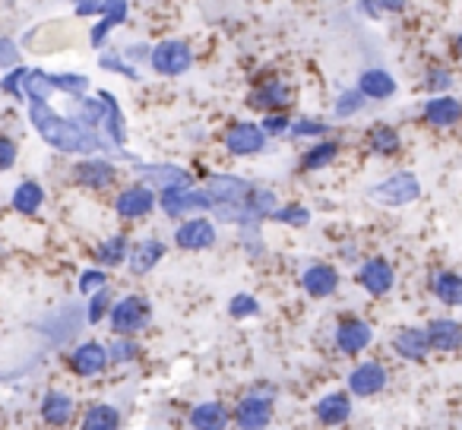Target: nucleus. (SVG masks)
<instances>
[{
	"label": "nucleus",
	"instance_id": "obj_1",
	"mask_svg": "<svg viewBox=\"0 0 462 430\" xmlns=\"http://www.w3.org/2000/svg\"><path fill=\"white\" fill-rule=\"evenodd\" d=\"M26 117L32 124V130L39 133V140L45 146L58 149L64 155H108V152H117L108 140H105L98 130H89L83 127L79 121L73 117L60 114L54 111L51 102H32L26 105Z\"/></svg>",
	"mask_w": 462,
	"mask_h": 430
},
{
	"label": "nucleus",
	"instance_id": "obj_2",
	"mask_svg": "<svg viewBox=\"0 0 462 430\" xmlns=\"http://www.w3.org/2000/svg\"><path fill=\"white\" fill-rule=\"evenodd\" d=\"M418 197H421V180L415 171H396L367 187V199L383 206V209H402V206L415 203Z\"/></svg>",
	"mask_w": 462,
	"mask_h": 430
},
{
	"label": "nucleus",
	"instance_id": "obj_3",
	"mask_svg": "<svg viewBox=\"0 0 462 430\" xmlns=\"http://www.w3.org/2000/svg\"><path fill=\"white\" fill-rule=\"evenodd\" d=\"M197 64V54H193L190 41L184 39H162L152 45V58H149V67H152L155 77L165 79H178L184 73L193 70Z\"/></svg>",
	"mask_w": 462,
	"mask_h": 430
},
{
	"label": "nucleus",
	"instance_id": "obj_4",
	"mask_svg": "<svg viewBox=\"0 0 462 430\" xmlns=\"http://www.w3.org/2000/svg\"><path fill=\"white\" fill-rule=\"evenodd\" d=\"M159 212L165 219H190V215H206L212 212V197L206 187H178V190L159 193Z\"/></svg>",
	"mask_w": 462,
	"mask_h": 430
},
{
	"label": "nucleus",
	"instance_id": "obj_5",
	"mask_svg": "<svg viewBox=\"0 0 462 430\" xmlns=\"http://www.w3.org/2000/svg\"><path fill=\"white\" fill-rule=\"evenodd\" d=\"M295 102V89L289 86V79L270 73V77L254 79L251 92H247V108L257 114H270V111H289Z\"/></svg>",
	"mask_w": 462,
	"mask_h": 430
},
{
	"label": "nucleus",
	"instance_id": "obj_6",
	"mask_svg": "<svg viewBox=\"0 0 462 430\" xmlns=\"http://www.w3.org/2000/svg\"><path fill=\"white\" fill-rule=\"evenodd\" d=\"M152 320V304L143 295H124L115 297V307L108 314V326L115 335H136Z\"/></svg>",
	"mask_w": 462,
	"mask_h": 430
},
{
	"label": "nucleus",
	"instance_id": "obj_7",
	"mask_svg": "<svg viewBox=\"0 0 462 430\" xmlns=\"http://www.w3.org/2000/svg\"><path fill=\"white\" fill-rule=\"evenodd\" d=\"M222 146L231 159H257L270 146V136L260 127V121H235L222 133Z\"/></svg>",
	"mask_w": 462,
	"mask_h": 430
},
{
	"label": "nucleus",
	"instance_id": "obj_8",
	"mask_svg": "<svg viewBox=\"0 0 462 430\" xmlns=\"http://www.w3.org/2000/svg\"><path fill=\"white\" fill-rule=\"evenodd\" d=\"M218 241V222L206 219V215H190V219L178 222L174 228V247L187 253L212 251Z\"/></svg>",
	"mask_w": 462,
	"mask_h": 430
},
{
	"label": "nucleus",
	"instance_id": "obj_9",
	"mask_svg": "<svg viewBox=\"0 0 462 430\" xmlns=\"http://www.w3.org/2000/svg\"><path fill=\"white\" fill-rule=\"evenodd\" d=\"M155 209H159V193L149 184H143V180L140 184H127L115 197V212L124 222H140L146 215H152Z\"/></svg>",
	"mask_w": 462,
	"mask_h": 430
},
{
	"label": "nucleus",
	"instance_id": "obj_10",
	"mask_svg": "<svg viewBox=\"0 0 462 430\" xmlns=\"http://www.w3.org/2000/svg\"><path fill=\"white\" fill-rule=\"evenodd\" d=\"M136 168V178L143 184H149L155 193L162 190H178V187H197L193 184V174L180 165H171V161H134Z\"/></svg>",
	"mask_w": 462,
	"mask_h": 430
},
{
	"label": "nucleus",
	"instance_id": "obj_11",
	"mask_svg": "<svg viewBox=\"0 0 462 430\" xmlns=\"http://www.w3.org/2000/svg\"><path fill=\"white\" fill-rule=\"evenodd\" d=\"M70 180L79 187H86V190H108V187H115L117 180V165L111 159H105V155H86V159L73 161L70 168Z\"/></svg>",
	"mask_w": 462,
	"mask_h": 430
},
{
	"label": "nucleus",
	"instance_id": "obj_12",
	"mask_svg": "<svg viewBox=\"0 0 462 430\" xmlns=\"http://www.w3.org/2000/svg\"><path fill=\"white\" fill-rule=\"evenodd\" d=\"M235 424L238 430H266L273 421V392L270 389H254L235 405Z\"/></svg>",
	"mask_w": 462,
	"mask_h": 430
},
{
	"label": "nucleus",
	"instance_id": "obj_13",
	"mask_svg": "<svg viewBox=\"0 0 462 430\" xmlns=\"http://www.w3.org/2000/svg\"><path fill=\"white\" fill-rule=\"evenodd\" d=\"M346 386H348V392H352L355 398L380 396V392L390 386V371H386L380 361H361V364L352 367Z\"/></svg>",
	"mask_w": 462,
	"mask_h": 430
},
{
	"label": "nucleus",
	"instance_id": "obj_14",
	"mask_svg": "<svg viewBox=\"0 0 462 430\" xmlns=\"http://www.w3.org/2000/svg\"><path fill=\"white\" fill-rule=\"evenodd\" d=\"M333 339H336V348H339L346 358H358V354H365L367 348L374 345V326L367 320H361V316H346V320H339V326H336Z\"/></svg>",
	"mask_w": 462,
	"mask_h": 430
},
{
	"label": "nucleus",
	"instance_id": "obj_15",
	"mask_svg": "<svg viewBox=\"0 0 462 430\" xmlns=\"http://www.w3.org/2000/svg\"><path fill=\"white\" fill-rule=\"evenodd\" d=\"M358 285L367 291L371 297H386L396 288V270L386 257H367L358 266Z\"/></svg>",
	"mask_w": 462,
	"mask_h": 430
},
{
	"label": "nucleus",
	"instance_id": "obj_16",
	"mask_svg": "<svg viewBox=\"0 0 462 430\" xmlns=\"http://www.w3.org/2000/svg\"><path fill=\"white\" fill-rule=\"evenodd\" d=\"M298 282H301V291L308 297H314V301H327V297H333L336 291H339V270H336L333 263H310L301 270V276H298Z\"/></svg>",
	"mask_w": 462,
	"mask_h": 430
},
{
	"label": "nucleus",
	"instance_id": "obj_17",
	"mask_svg": "<svg viewBox=\"0 0 462 430\" xmlns=\"http://www.w3.org/2000/svg\"><path fill=\"white\" fill-rule=\"evenodd\" d=\"M108 364H111L108 345H102V342H96V339L79 342L70 352V358H67V367H70L77 377H98V373L108 371Z\"/></svg>",
	"mask_w": 462,
	"mask_h": 430
},
{
	"label": "nucleus",
	"instance_id": "obj_18",
	"mask_svg": "<svg viewBox=\"0 0 462 430\" xmlns=\"http://www.w3.org/2000/svg\"><path fill=\"white\" fill-rule=\"evenodd\" d=\"M421 121L434 130H449L462 124V102L447 92V96H428L421 102Z\"/></svg>",
	"mask_w": 462,
	"mask_h": 430
},
{
	"label": "nucleus",
	"instance_id": "obj_19",
	"mask_svg": "<svg viewBox=\"0 0 462 430\" xmlns=\"http://www.w3.org/2000/svg\"><path fill=\"white\" fill-rule=\"evenodd\" d=\"M254 187L257 184H251V180L241 178V174H228V171L209 174V180H206V190H209V197H212V206L216 203H247Z\"/></svg>",
	"mask_w": 462,
	"mask_h": 430
},
{
	"label": "nucleus",
	"instance_id": "obj_20",
	"mask_svg": "<svg viewBox=\"0 0 462 430\" xmlns=\"http://www.w3.org/2000/svg\"><path fill=\"white\" fill-rule=\"evenodd\" d=\"M393 352H396V358L409 361V364H421V361H428V354L434 352V348H430V339H428V329L424 326L399 329V333L393 335Z\"/></svg>",
	"mask_w": 462,
	"mask_h": 430
},
{
	"label": "nucleus",
	"instance_id": "obj_21",
	"mask_svg": "<svg viewBox=\"0 0 462 430\" xmlns=\"http://www.w3.org/2000/svg\"><path fill=\"white\" fill-rule=\"evenodd\" d=\"M355 86H358L361 96H365L367 102H390V98L399 92L396 77H393L390 70H383V67H367V70H361Z\"/></svg>",
	"mask_w": 462,
	"mask_h": 430
},
{
	"label": "nucleus",
	"instance_id": "obj_22",
	"mask_svg": "<svg viewBox=\"0 0 462 430\" xmlns=\"http://www.w3.org/2000/svg\"><path fill=\"white\" fill-rule=\"evenodd\" d=\"M428 339H430V348L440 354H453V352H462V323L453 320V316H434L428 323Z\"/></svg>",
	"mask_w": 462,
	"mask_h": 430
},
{
	"label": "nucleus",
	"instance_id": "obj_23",
	"mask_svg": "<svg viewBox=\"0 0 462 430\" xmlns=\"http://www.w3.org/2000/svg\"><path fill=\"white\" fill-rule=\"evenodd\" d=\"M168 247L165 241L159 238H143L136 241L134 247H130V257H127V270L134 272V276H149V272L155 270V266L165 260Z\"/></svg>",
	"mask_w": 462,
	"mask_h": 430
},
{
	"label": "nucleus",
	"instance_id": "obj_24",
	"mask_svg": "<svg viewBox=\"0 0 462 430\" xmlns=\"http://www.w3.org/2000/svg\"><path fill=\"white\" fill-rule=\"evenodd\" d=\"M105 114H108V98H105V89L89 92L83 98H70V117L79 121L89 130H102Z\"/></svg>",
	"mask_w": 462,
	"mask_h": 430
},
{
	"label": "nucleus",
	"instance_id": "obj_25",
	"mask_svg": "<svg viewBox=\"0 0 462 430\" xmlns=\"http://www.w3.org/2000/svg\"><path fill=\"white\" fill-rule=\"evenodd\" d=\"M314 415L327 427H339L352 417V392H327L323 398H317Z\"/></svg>",
	"mask_w": 462,
	"mask_h": 430
},
{
	"label": "nucleus",
	"instance_id": "obj_26",
	"mask_svg": "<svg viewBox=\"0 0 462 430\" xmlns=\"http://www.w3.org/2000/svg\"><path fill=\"white\" fill-rule=\"evenodd\" d=\"M430 295L443 304V307H462V272L453 270H437L430 272Z\"/></svg>",
	"mask_w": 462,
	"mask_h": 430
},
{
	"label": "nucleus",
	"instance_id": "obj_27",
	"mask_svg": "<svg viewBox=\"0 0 462 430\" xmlns=\"http://www.w3.org/2000/svg\"><path fill=\"white\" fill-rule=\"evenodd\" d=\"M130 247H134V244H130L127 232H117V234H111V238L98 241L96 266H102V270H117V266H127Z\"/></svg>",
	"mask_w": 462,
	"mask_h": 430
},
{
	"label": "nucleus",
	"instance_id": "obj_28",
	"mask_svg": "<svg viewBox=\"0 0 462 430\" xmlns=\"http://www.w3.org/2000/svg\"><path fill=\"white\" fill-rule=\"evenodd\" d=\"M45 187L39 184L35 178H23L20 184L14 187V197H10V206H14V212H20V215H35V212L45 206Z\"/></svg>",
	"mask_w": 462,
	"mask_h": 430
},
{
	"label": "nucleus",
	"instance_id": "obj_29",
	"mask_svg": "<svg viewBox=\"0 0 462 430\" xmlns=\"http://www.w3.org/2000/svg\"><path fill=\"white\" fill-rule=\"evenodd\" d=\"M73 14L79 20H98V16H115V20L127 23L130 16V0H77Z\"/></svg>",
	"mask_w": 462,
	"mask_h": 430
},
{
	"label": "nucleus",
	"instance_id": "obj_30",
	"mask_svg": "<svg viewBox=\"0 0 462 430\" xmlns=\"http://www.w3.org/2000/svg\"><path fill=\"white\" fill-rule=\"evenodd\" d=\"M73 411H77L73 396H67V392H60V389L45 392V398H42V417H45L48 427H64V424H70Z\"/></svg>",
	"mask_w": 462,
	"mask_h": 430
},
{
	"label": "nucleus",
	"instance_id": "obj_31",
	"mask_svg": "<svg viewBox=\"0 0 462 430\" xmlns=\"http://www.w3.org/2000/svg\"><path fill=\"white\" fill-rule=\"evenodd\" d=\"M367 149H371V155H377V159H393V155H399V149H402V136H399V130L393 127V124H374V127L367 130Z\"/></svg>",
	"mask_w": 462,
	"mask_h": 430
},
{
	"label": "nucleus",
	"instance_id": "obj_32",
	"mask_svg": "<svg viewBox=\"0 0 462 430\" xmlns=\"http://www.w3.org/2000/svg\"><path fill=\"white\" fill-rule=\"evenodd\" d=\"M105 98H108V114H105V124L98 133H102L117 152H124V142H127V117H124L121 105H117V98L111 96L108 89H105Z\"/></svg>",
	"mask_w": 462,
	"mask_h": 430
},
{
	"label": "nucleus",
	"instance_id": "obj_33",
	"mask_svg": "<svg viewBox=\"0 0 462 430\" xmlns=\"http://www.w3.org/2000/svg\"><path fill=\"white\" fill-rule=\"evenodd\" d=\"M231 424V415L222 402H199L190 411L193 430H225Z\"/></svg>",
	"mask_w": 462,
	"mask_h": 430
},
{
	"label": "nucleus",
	"instance_id": "obj_34",
	"mask_svg": "<svg viewBox=\"0 0 462 430\" xmlns=\"http://www.w3.org/2000/svg\"><path fill=\"white\" fill-rule=\"evenodd\" d=\"M23 96H26V105L32 102H51L58 96L51 83V73L42 70V67H26V77H23Z\"/></svg>",
	"mask_w": 462,
	"mask_h": 430
},
{
	"label": "nucleus",
	"instance_id": "obj_35",
	"mask_svg": "<svg viewBox=\"0 0 462 430\" xmlns=\"http://www.w3.org/2000/svg\"><path fill=\"white\" fill-rule=\"evenodd\" d=\"M339 152H342L339 140H333V136H323V140H317L314 146L301 155V168H304V171H323V168H329L336 159H339Z\"/></svg>",
	"mask_w": 462,
	"mask_h": 430
},
{
	"label": "nucleus",
	"instance_id": "obj_36",
	"mask_svg": "<svg viewBox=\"0 0 462 430\" xmlns=\"http://www.w3.org/2000/svg\"><path fill=\"white\" fill-rule=\"evenodd\" d=\"M79 430H121V411L108 402L92 405V408H86Z\"/></svg>",
	"mask_w": 462,
	"mask_h": 430
},
{
	"label": "nucleus",
	"instance_id": "obj_37",
	"mask_svg": "<svg viewBox=\"0 0 462 430\" xmlns=\"http://www.w3.org/2000/svg\"><path fill=\"white\" fill-rule=\"evenodd\" d=\"M279 197H276V190H273V187H254L251 190V197H247V209H251V215H254V222H260V225H263V222H270V215L273 212L279 209Z\"/></svg>",
	"mask_w": 462,
	"mask_h": 430
},
{
	"label": "nucleus",
	"instance_id": "obj_38",
	"mask_svg": "<svg viewBox=\"0 0 462 430\" xmlns=\"http://www.w3.org/2000/svg\"><path fill=\"white\" fill-rule=\"evenodd\" d=\"M365 108H367V98L361 96V89L358 86H348V89H342L339 96H336L333 117L336 121H352V117H358Z\"/></svg>",
	"mask_w": 462,
	"mask_h": 430
},
{
	"label": "nucleus",
	"instance_id": "obj_39",
	"mask_svg": "<svg viewBox=\"0 0 462 430\" xmlns=\"http://www.w3.org/2000/svg\"><path fill=\"white\" fill-rule=\"evenodd\" d=\"M51 83L60 96L67 98H83L92 92V79L86 73H73V70H64V73H51Z\"/></svg>",
	"mask_w": 462,
	"mask_h": 430
},
{
	"label": "nucleus",
	"instance_id": "obj_40",
	"mask_svg": "<svg viewBox=\"0 0 462 430\" xmlns=\"http://www.w3.org/2000/svg\"><path fill=\"white\" fill-rule=\"evenodd\" d=\"M98 70L117 73V77L130 79V83H143V70L130 64V60H124L121 51H102V54H98Z\"/></svg>",
	"mask_w": 462,
	"mask_h": 430
},
{
	"label": "nucleus",
	"instance_id": "obj_41",
	"mask_svg": "<svg viewBox=\"0 0 462 430\" xmlns=\"http://www.w3.org/2000/svg\"><path fill=\"white\" fill-rule=\"evenodd\" d=\"M421 86H424L428 96H447V92H453V86H456V73L449 70L447 64H434V67L424 70Z\"/></svg>",
	"mask_w": 462,
	"mask_h": 430
},
{
	"label": "nucleus",
	"instance_id": "obj_42",
	"mask_svg": "<svg viewBox=\"0 0 462 430\" xmlns=\"http://www.w3.org/2000/svg\"><path fill=\"white\" fill-rule=\"evenodd\" d=\"M108 358L111 364H134V361L143 358V348L136 342V335H115L108 342Z\"/></svg>",
	"mask_w": 462,
	"mask_h": 430
},
{
	"label": "nucleus",
	"instance_id": "obj_43",
	"mask_svg": "<svg viewBox=\"0 0 462 430\" xmlns=\"http://www.w3.org/2000/svg\"><path fill=\"white\" fill-rule=\"evenodd\" d=\"M270 222H276V225H289V228H308L310 225V209L304 203H285L273 212Z\"/></svg>",
	"mask_w": 462,
	"mask_h": 430
},
{
	"label": "nucleus",
	"instance_id": "obj_44",
	"mask_svg": "<svg viewBox=\"0 0 462 430\" xmlns=\"http://www.w3.org/2000/svg\"><path fill=\"white\" fill-rule=\"evenodd\" d=\"M329 124L320 121V117H291V130L289 136H295V140H323V136H329Z\"/></svg>",
	"mask_w": 462,
	"mask_h": 430
},
{
	"label": "nucleus",
	"instance_id": "obj_45",
	"mask_svg": "<svg viewBox=\"0 0 462 430\" xmlns=\"http://www.w3.org/2000/svg\"><path fill=\"white\" fill-rule=\"evenodd\" d=\"M111 307H115V295H111V288L96 291V295L89 297V304H86V323H89V326L105 323L111 314Z\"/></svg>",
	"mask_w": 462,
	"mask_h": 430
},
{
	"label": "nucleus",
	"instance_id": "obj_46",
	"mask_svg": "<svg viewBox=\"0 0 462 430\" xmlns=\"http://www.w3.org/2000/svg\"><path fill=\"white\" fill-rule=\"evenodd\" d=\"M260 301L251 295V291H238V295H231L228 301V314L235 316V320H254V316H260Z\"/></svg>",
	"mask_w": 462,
	"mask_h": 430
},
{
	"label": "nucleus",
	"instance_id": "obj_47",
	"mask_svg": "<svg viewBox=\"0 0 462 430\" xmlns=\"http://www.w3.org/2000/svg\"><path fill=\"white\" fill-rule=\"evenodd\" d=\"M238 241H241V247H245V253L251 260L266 257V241H263V232H260V225H241L238 228Z\"/></svg>",
	"mask_w": 462,
	"mask_h": 430
},
{
	"label": "nucleus",
	"instance_id": "obj_48",
	"mask_svg": "<svg viewBox=\"0 0 462 430\" xmlns=\"http://www.w3.org/2000/svg\"><path fill=\"white\" fill-rule=\"evenodd\" d=\"M121 26V20H115V16H98V20H92L89 26V45L96 48V51H105V45H108L111 32Z\"/></svg>",
	"mask_w": 462,
	"mask_h": 430
},
{
	"label": "nucleus",
	"instance_id": "obj_49",
	"mask_svg": "<svg viewBox=\"0 0 462 430\" xmlns=\"http://www.w3.org/2000/svg\"><path fill=\"white\" fill-rule=\"evenodd\" d=\"M23 77H26V67H14V70H7L4 77H0V96L4 98H14V102H26V96H23Z\"/></svg>",
	"mask_w": 462,
	"mask_h": 430
},
{
	"label": "nucleus",
	"instance_id": "obj_50",
	"mask_svg": "<svg viewBox=\"0 0 462 430\" xmlns=\"http://www.w3.org/2000/svg\"><path fill=\"white\" fill-rule=\"evenodd\" d=\"M108 288V270H102V266H92V270H83L79 272V295L92 297L96 291Z\"/></svg>",
	"mask_w": 462,
	"mask_h": 430
},
{
	"label": "nucleus",
	"instance_id": "obj_51",
	"mask_svg": "<svg viewBox=\"0 0 462 430\" xmlns=\"http://www.w3.org/2000/svg\"><path fill=\"white\" fill-rule=\"evenodd\" d=\"M14 67H23V48L10 35H0V73L14 70Z\"/></svg>",
	"mask_w": 462,
	"mask_h": 430
},
{
	"label": "nucleus",
	"instance_id": "obj_52",
	"mask_svg": "<svg viewBox=\"0 0 462 430\" xmlns=\"http://www.w3.org/2000/svg\"><path fill=\"white\" fill-rule=\"evenodd\" d=\"M260 127L266 130V136H289L291 130V114L289 111H270V114H260Z\"/></svg>",
	"mask_w": 462,
	"mask_h": 430
},
{
	"label": "nucleus",
	"instance_id": "obj_53",
	"mask_svg": "<svg viewBox=\"0 0 462 430\" xmlns=\"http://www.w3.org/2000/svg\"><path fill=\"white\" fill-rule=\"evenodd\" d=\"M16 159H20V146H16V140L7 133H0V174H7L10 168L16 165Z\"/></svg>",
	"mask_w": 462,
	"mask_h": 430
},
{
	"label": "nucleus",
	"instance_id": "obj_54",
	"mask_svg": "<svg viewBox=\"0 0 462 430\" xmlns=\"http://www.w3.org/2000/svg\"><path fill=\"white\" fill-rule=\"evenodd\" d=\"M121 58L130 60L134 67H149V58H152V45L149 41H134V45H124L121 48Z\"/></svg>",
	"mask_w": 462,
	"mask_h": 430
},
{
	"label": "nucleus",
	"instance_id": "obj_55",
	"mask_svg": "<svg viewBox=\"0 0 462 430\" xmlns=\"http://www.w3.org/2000/svg\"><path fill=\"white\" fill-rule=\"evenodd\" d=\"M411 0H374V10H377L380 16H399L409 10Z\"/></svg>",
	"mask_w": 462,
	"mask_h": 430
},
{
	"label": "nucleus",
	"instance_id": "obj_56",
	"mask_svg": "<svg viewBox=\"0 0 462 430\" xmlns=\"http://www.w3.org/2000/svg\"><path fill=\"white\" fill-rule=\"evenodd\" d=\"M358 10L367 16V20H380V14L374 10V0H358Z\"/></svg>",
	"mask_w": 462,
	"mask_h": 430
},
{
	"label": "nucleus",
	"instance_id": "obj_57",
	"mask_svg": "<svg viewBox=\"0 0 462 430\" xmlns=\"http://www.w3.org/2000/svg\"><path fill=\"white\" fill-rule=\"evenodd\" d=\"M342 260H346V263H358V247H355V244L342 247Z\"/></svg>",
	"mask_w": 462,
	"mask_h": 430
},
{
	"label": "nucleus",
	"instance_id": "obj_58",
	"mask_svg": "<svg viewBox=\"0 0 462 430\" xmlns=\"http://www.w3.org/2000/svg\"><path fill=\"white\" fill-rule=\"evenodd\" d=\"M453 54H456V58L462 60V32H459V35H456V39H453Z\"/></svg>",
	"mask_w": 462,
	"mask_h": 430
},
{
	"label": "nucleus",
	"instance_id": "obj_59",
	"mask_svg": "<svg viewBox=\"0 0 462 430\" xmlns=\"http://www.w3.org/2000/svg\"><path fill=\"white\" fill-rule=\"evenodd\" d=\"M73 4H77V0H73Z\"/></svg>",
	"mask_w": 462,
	"mask_h": 430
}]
</instances>
